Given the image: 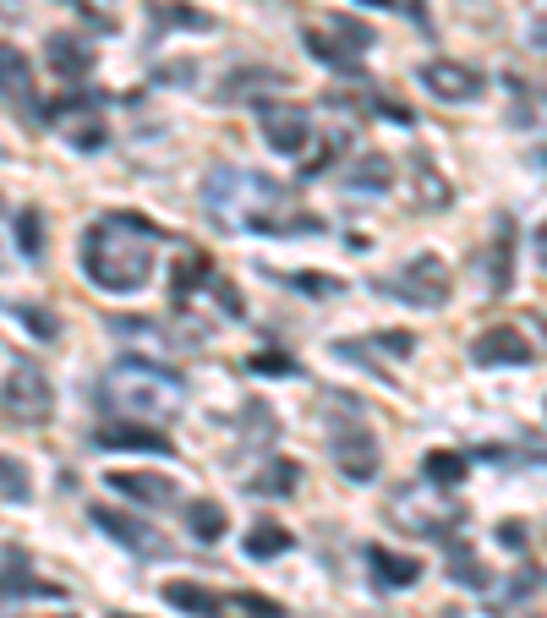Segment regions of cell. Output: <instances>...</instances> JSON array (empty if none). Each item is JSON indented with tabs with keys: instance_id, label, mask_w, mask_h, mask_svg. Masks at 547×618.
<instances>
[{
	"instance_id": "cell-42",
	"label": "cell",
	"mask_w": 547,
	"mask_h": 618,
	"mask_svg": "<svg viewBox=\"0 0 547 618\" xmlns=\"http://www.w3.org/2000/svg\"><path fill=\"white\" fill-rule=\"evenodd\" d=\"M362 6H389V0H362Z\"/></svg>"
},
{
	"instance_id": "cell-1",
	"label": "cell",
	"mask_w": 547,
	"mask_h": 618,
	"mask_svg": "<svg viewBox=\"0 0 547 618\" xmlns=\"http://www.w3.org/2000/svg\"><path fill=\"white\" fill-rule=\"evenodd\" d=\"M203 208L219 230H269V236H285V230H318L312 214H290V192L263 170H236L219 165L203 186Z\"/></svg>"
},
{
	"instance_id": "cell-9",
	"label": "cell",
	"mask_w": 547,
	"mask_h": 618,
	"mask_svg": "<svg viewBox=\"0 0 547 618\" xmlns=\"http://www.w3.org/2000/svg\"><path fill=\"white\" fill-rule=\"evenodd\" d=\"M334 465H340L351 482H372L378 476V443L367 427H340L334 433Z\"/></svg>"
},
{
	"instance_id": "cell-38",
	"label": "cell",
	"mask_w": 547,
	"mask_h": 618,
	"mask_svg": "<svg viewBox=\"0 0 547 618\" xmlns=\"http://www.w3.org/2000/svg\"><path fill=\"white\" fill-rule=\"evenodd\" d=\"M372 351H394V356H411V351H416V334H405V329H389V334H378V340H372Z\"/></svg>"
},
{
	"instance_id": "cell-26",
	"label": "cell",
	"mask_w": 547,
	"mask_h": 618,
	"mask_svg": "<svg viewBox=\"0 0 547 618\" xmlns=\"http://www.w3.org/2000/svg\"><path fill=\"white\" fill-rule=\"evenodd\" d=\"M110 329L121 334V340H143V345H154V351H165V345H170L165 323H154V318H115Z\"/></svg>"
},
{
	"instance_id": "cell-21",
	"label": "cell",
	"mask_w": 547,
	"mask_h": 618,
	"mask_svg": "<svg viewBox=\"0 0 547 618\" xmlns=\"http://www.w3.org/2000/svg\"><path fill=\"white\" fill-rule=\"evenodd\" d=\"M186 526H192L197 542H219V536L230 531V515H225V504H214V498H197V504L186 509Z\"/></svg>"
},
{
	"instance_id": "cell-13",
	"label": "cell",
	"mask_w": 547,
	"mask_h": 618,
	"mask_svg": "<svg viewBox=\"0 0 547 618\" xmlns=\"http://www.w3.org/2000/svg\"><path fill=\"white\" fill-rule=\"evenodd\" d=\"M83 110H88L83 93H66V99L50 104V115H66V137H72V148L93 154V148H104V121L99 115H83Z\"/></svg>"
},
{
	"instance_id": "cell-18",
	"label": "cell",
	"mask_w": 547,
	"mask_h": 618,
	"mask_svg": "<svg viewBox=\"0 0 547 618\" xmlns=\"http://www.w3.org/2000/svg\"><path fill=\"white\" fill-rule=\"evenodd\" d=\"M50 66H55L61 77H72V83H77V77H88V72H93V50H88L83 39L50 33Z\"/></svg>"
},
{
	"instance_id": "cell-11",
	"label": "cell",
	"mask_w": 547,
	"mask_h": 618,
	"mask_svg": "<svg viewBox=\"0 0 547 618\" xmlns=\"http://www.w3.org/2000/svg\"><path fill=\"white\" fill-rule=\"evenodd\" d=\"M422 88L438 93V99H449V104H460V99H476V93H482V72H476V66H460V61H427Z\"/></svg>"
},
{
	"instance_id": "cell-40",
	"label": "cell",
	"mask_w": 547,
	"mask_h": 618,
	"mask_svg": "<svg viewBox=\"0 0 547 618\" xmlns=\"http://www.w3.org/2000/svg\"><path fill=\"white\" fill-rule=\"evenodd\" d=\"M498 542L520 553V547H526V526H515V520H509V526H498Z\"/></svg>"
},
{
	"instance_id": "cell-23",
	"label": "cell",
	"mask_w": 547,
	"mask_h": 618,
	"mask_svg": "<svg viewBox=\"0 0 547 618\" xmlns=\"http://www.w3.org/2000/svg\"><path fill=\"white\" fill-rule=\"evenodd\" d=\"M290 542H296V536L279 526V520H258V526L247 531V553L252 558H279V553H290Z\"/></svg>"
},
{
	"instance_id": "cell-22",
	"label": "cell",
	"mask_w": 547,
	"mask_h": 618,
	"mask_svg": "<svg viewBox=\"0 0 547 618\" xmlns=\"http://www.w3.org/2000/svg\"><path fill=\"white\" fill-rule=\"evenodd\" d=\"M422 476H427L433 487H460V476H465V454H460V449H427Z\"/></svg>"
},
{
	"instance_id": "cell-37",
	"label": "cell",
	"mask_w": 547,
	"mask_h": 618,
	"mask_svg": "<svg viewBox=\"0 0 547 618\" xmlns=\"http://www.w3.org/2000/svg\"><path fill=\"white\" fill-rule=\"evenodd\" d=\"M241 613L247 618H285V608L269 602V597H258V591H241Z\"/></svg>"
},
{
	"instance_id": "cell-28",
	"label": "cell",
	"mask_w": 547,
	"mask_h": 618,
	"mask_svg": "<svg viewBox=\"0 0 547 618\" xmlns=\"http://www.w3.org/2000/svg\"><path fill=\"white\" fill-rule=\"evenodd\" d=\"M449 580H460V586H471V591H487L482 558H476L471 547H455V553H449Z\"/></svg>"
},
{
	"instance_id": "cell-29",
	"label": "cell",
	"mask_w": 547,
	"mask_h": 618,
	"mask_svg": "<svg viewBox=\"0 0 547 618\" xmlns=\"http://www.w3.org/2000/svg\"><path fill=\"white\" fill-rule=\"evenodd\" d=\"M296 482H301V465H296V460H274V465H269V471H263L252 487H258V493L285 498V493H296Z\"/></svg>"
},
{
	"instance_id": "cell-32",
	"label": "cell",
	"mask_w": 547,
	"mask_h": 618,
	"mask_svg": "<svg viewBox=\"0 0 547 618\" xmlns=\"http://www.w3.org/2000/svg\"><path fill=\"white\" fill-rule=\"evenodd\" d=\"M0 504H28V471L0 454Z\"/></svg>"
},
{
	"instance_id": "cell-14",
	"label": "cell",
	"mask_w": 547,
	"mask_h": 618,
	"mask_svg": "<svg viewBox=\"0 0 547 618\" xmlns=\"http://www.w3.org/2000/svg\"><path fill=\"white\" fill-rule=\"evenodd\" d=\"M99 449H137V454H170L176 443H170L159 427L148 422H110L99 427Z\"/></svg>"
},
{
	"instance_id": "cell-12",
	"label": "cell",
	"mask_w": 547,
	"mask_h": 618,
	"mask_svg": "<svg viewBox=\"0 0 547 618\" xmlns=\"http://www.w3.org/2000/svg\"><path fill=\"white\" fill-rule=\"evenodd\" d=\"M121 498H132V504H148V509H170L176 504V482L170 476H154V471H110V482Z\"/></svg>"
},
{
	"instance_id": "cell-15",
	"label": "cell",
	"mask_w": 547,
	"mask_h": 618,
	"mask_svg": "<svg viewBox=\"0 0 547 618\" xmlns=\"http://www.w3.org/2000/svg\"><path fill=\"white\" fill-rule=\"evenodd\" d=\"M0 99L33 110V72H28V61H22V50H11L6 39H0Z\"/></svg>"
},
{
	"instance_id": "cell-39",
	"label": "cell",
	"mask_w": 547,
	"mask_h": 618,
	"mask_svg": "<svg viewBox=\"0 0 547 618\" xmlns=\"http://www.w3.org/2000/svg\"><path fill=\"white\" fill-rule=\"evenodd\" d=\"M214 296H219V307H225V312H241V290L230 285V279H214Z\"/></svg>"
},
{
	"instance_id": "cell-34",
	"label": "cell",
	"mask_w": 547,
	"mask_h": 618,
	"mask_svg": "<svg viewBox=\"0 0 547 618\" xmlns=\"http://www.w3.org/2000/svg\"><path fill=\"white\" fill-rule=\"evenodd\" d=\"M247 367L252 372H263V378H296V356H285V351H258V356H252L247 361Z\"/></svg>"
},
{
	"instance_id": "cell-44",
	"label": "cell",
	"mask_w": 547,
	"mask_h": 618,
	"mask_svg": "<svg viewBox=\"0 0 547 618\" xmlns=\"http://www.w3.org/2000/svg\"><path fill=\"white\" fill-rule=\"evenodd\" d=\"M115 618H132V613H115Z\"/></svg>"
},
{
	"instance_id": "cell-2",
	"label": "cell",
	"mask_w": 547,
	"mask_h": 618,
	"mask_svg": "<svg viewBox=\"0 0 547 618\" xmlns=\"http://www.w3.org/2000/svg\"><path fill=\"white\" fill-rule=\"evenodd\" d=\"M165 241V230H154L143 214H104L88 225L83 236V274L88 285L126 296V290H143L154 274V247Z\"/></svg>"
},
{
	"instance_id": "cell-43",
	"label": "cell",
	"mask_w": 547,
	"mask_h": 618,
	"mask_svg": "<svg viewBox=\"0 0 547 618\" xmlns=\"http://www.w3.org/2000/svg\"><path fill=\"white\" fill-rule=\"evenodd\" d=\"M0 11H11V0H0Z\"/></svg>"
},
{
	"instance_id": "cell-25",
	"label": "cell",
	"mask_w": 547,
	"mask_h": 618,
	"mask_svg": "<svg viewBox=\"0 0 547 618\" xmlns=\"http://www.w3.org/2000/svg\"><path fill=\"white\" fill-rule=\"evenodd\" d=\"M208 252H186V263L176 268V290H170V296H176V307H186V296H192L197 285H208Z\"/></svg>"
},
{
	"instance_id": "cell-4",
	"label": "cell",
	"mask_w": 547,
	"mask_h": 618,
	"mask_svg": "<svg viewBox=\"0 0 547 618\" xmlns=\"http://www.w3.org/2000/svg\"><path fill=\"white\" fill-rule=\"evenodd\" d=\"M389 515L400 520V526H411L416 536H455L465 526V504L460 498H449V487H400V493L389 498Z\"/></svg>"
},
{
	"instance_id": "cell-24",
	"label": "cell",
	"mask_w": 547,
	"mask_h": 618,
	"mask_svg": "<svg viewBox=\"0 0 547 618\" xmlns=\"http://www.w3.org/2000/svg\"><path fill=\"white\" fill-rule=\"evenodd\" d=\"M389 176H394L389 159H383V154H367V159H356L351 186H356V192H389Z\"/></svg>"
},
{
	"instance_id": "cell-8",
	"label": "cell",
	"mask_w": 547,
	"mask_h": 618,
	"mask_svg": "<svg viewBox=\"0 0 547 618\" xmlns=\"http://www.w3.org/2000/svg\"><path fill=\"white\" fill-rule=\"evenodd\" d=\"M471 361L476 367H526L531 340L520 329H509V323H493V329H482L471 340Z\"/></svg>"
},
{
	"instance_id": "cell-41",
	"label": "cell",
	"mask_w": 547,
	"mask_h": 618,
	"mask_svg": "<svg viewBox=\"0 0 547 618\" xmlns=\"http://www.w3.org/2000/svg\"><path fill=\"white\" fill-rule=\"evenodd\" d=\"M537 252H542V268H547V225L537 230Z\"/></svg>"
},
{
	"instance_id": "cell-36",
	"label": "cell",
	"mask_w": 547,
	"mask_h": 618,
	"mask_svg": "<svg viewBox=\"0 0 547 618\" xmlns=\"http://www.w3.org/2000/svg\"><path fill=\"white\" fill-rule=\"evenodd\" d=\"M340 148H345V137H329V143H323V148H318V154H312V159H301V181L323 176V170H329L334 159H340Z\"/></svg>"
},
{
	"instance_id": "cell-27",
	"label": "cell",
	"mask_w": 547,
	"mask_h": 618,
	"mask_svg": "<svg viewBox=\"0 0 547 618\" xmlns=\"http://www.w3.org/2000/svg\"><path fill=\"white\" fill-rule=\"evenodd\" d=\"M301 44L312 50V61H323V66H340V72H356V61L345 50H334V39L323 28H301Z\"/></svg>"
},
{
	"instance_id": "cell-10",
	"label": "cell",
	"mask_w": 547,
	"mask_h": 618,
	"mask_svg": "<svg viewBox=\"0 0 547 618\" xmlns=\"http://www.w3.org/2000/svg\"><path fill=\"white\" fill-rule=\"evenodd\" d=\"M93 526H99L110 542L132 547V553H165V542H159L154 531L143 526L137 515H126V509H110V504H93Z\"/></svg>"
},
{
	"instance_id": "cell-19",
	"label": "cell",
	"mask_w": 547,
	"mask_h": 618,
	"mask_svg": "<svg viewBox=\"0 0 547 618\" xmlns=\"http://www.w3.org/2000/svg\"><path fill=\"white\" fill-rule=\"evenodd\" d=\"M411 176H416V181H411V203H416V208H444L449 197H455V192H449V181L438 176V170L427 165V159H416Z\"/></svg>"
},
{
	"instance_id": "cell-35",
	"label": "cell",
	"mask_w": 547,
	"mask_h": 618,
	"mask_svg": "<svg viewBox=\"0 0 547 618\" xmlns=\"http://www.w3.org/2000/svg\"><path fill=\"white\" fill-rule=\"evenodd\" d=\"M17 323H22L28 334H39V340H55V334H61V323H55L44 307H17Z\"/></svg>"
},
{
	"instance_id": "cell-17",
	"label": "cell",
	"mask_w": 547,
	"mask_h": 618,
	"mask_svg": "<svg viewBox=\"0 0 547 618\" xmlns=\"http://www.w3.org/2000/svg\"><path fill=\"white\" fill-rule=\"evenodd\" d=\"M367 564L378 569L383 586H416V580H422V564L405 558V553H394V547H367Z\"/></svg>"
},
{
	"instance_id": "cell-16",
	"label": "cell",
	"mask_w": 547,
	"mask_h": 618,
	"mask_svg": "<svg viewBox=\"0 0 547 618\" xmlns=\"http://www.w3.org/2000/svg\"><path fill=\"white\" fill-rule=\"evenodd\" d=\"M165 602H170V608H181V613H192V618H225V602H219L208 586H192V580H170Z\"/></svg>"
},
{
	"instance_id": "cell-31",
	"label": "cell",
	"mask_w": 547,
	"mask_h": 618,
	"mask_svg": "<svg viewBox=\"0 0 547 618\" xmlns=\"http://www.w3.org/2000/svg\"><path fill=\"white\" fill-rule=\"evenodd\" d=\"M509 263H515V230H509V219H504V225H498L493 274H487V279H493V290H509V279H515V268H509Z\"/></svg>"
},
{
	"instance_id": "cell-5",
	"label": "cell",
	"mask_w": 547,
	"mask_h": 618,
	"mask_svg": "<svg viewBox=\"0 0 547 618\" xmlns=\"http://www.w3.org/2000/svg\"><path fill=\"white\" fill-rule=\"evenodd\" d=\"M383 290L400 296L405 307H444L449 301V268H444V258H411L400 274L383 279Z\"/></svg>"
},
{
	"instance_id": "cell-3",
	"label": "cell",
	"mask_w": 547,
	"mask_h": 618,
	"mask_svg": "<svg viewBox=\"0 0 547 618\" xmlns=\"http://www.w3.org/2000/svg\"><path fill=\"white\" fill-rule=\"evenodd\" d=\"M99 389H104V405L121 411V422H148V427L176 422L181 405H186V383L170 367H154V361H143V356L115 361L99 378Z\"/></svg>"
},
{
	"instance_id": "cell-7",
	"label": "cell",
	"mask_w": 547,
	"mask_h": 618,
	"mask_svg": "<svg viewBox=\"0 0 547 618\" xmlns=\"http://www.w3.org/2000/svg\"><path fill=\"white\" fill-rule=\"evenodd\" d=\"M263 137H269L274 154L301 159L312 143V115L301 104H263Z\"/></svg>"
},
{
	"instance_id": "cell-33",
	"label": "cell",
	"mask_w": 547,
	"mask_h": 618,
	"mask_svg": "<svg viewBox=\"0 0 547 618\" xmlns=\"http://www.w3.org/2000/svg\"><path fill=\"white\" fill-rule=\"evenodd\" d=\"M44 219H39V208H22V214H17V247L22 252H28V258H39V252H44Z\"/></svg>"
},
{
	"instance_id": "cell-6",
	"label": "cell",
	"mask_w": 547,
	"mask_h": 618,
	"mask_svg": "<svg viewBox=\"0 0 547 618\" xmlns=\"http://www.w3.org/2000/svg\"><path fill=\"white\" fill-rule=\"evenodd\" d=\"M0 400H6V411L17 416V422H50V411H55V389L33 361H17V367L6 372Z\"/></svg>"
},
{
	"instance_id": "cell-20",
	"label": "cell",
	"mask_w": 547,
	"mask_h": 618,
	"mask_svg": "<svg viewBox=\"0 0 547 618\" xmlns=\"http://www.w3.org/2000/svg\"><path fill=\"white\" fill-rule=\"evenodd\" d=\"M148 17H154V33H165V28H214V17H208V11L181 6V0H154V6H148Z\"/></svg>"
},
{
	"instance_id": "cell-30",
	"label": "cell",
	"mask_w": 547,
	"mask_h": 618,
	"mask_svg": "<svg viewBox=\"0 0 547 618\" xmlns=\"http://www.w3.org/2000/svg\"><path fill=\"white\" fill-rule=\"evenodd\" d=\"M252 88H285V77L279 72H236V77H225V93L219 99H252Z\"/></svg>"
}]
</instances>
